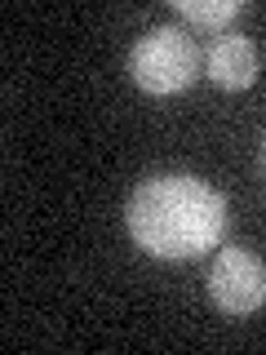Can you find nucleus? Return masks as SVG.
Returning <instances> with one entry per match:
<instances>
[{
	"mask_svg": "<svg viewBox=\"0 0 266 355\" xmlns=\"http://www.w3.org/2000/svg\"><path fill=\"white\" fill-rule=\"evenodd\" d=\"M125 227L151 258H200L227 231V200L195 173H155L129 196Z\"/></svg>",
	"mask_w": 266,
	"mask_h": 355,
	"instance_id": "obj_1",
	"label": "nucleus"
},
{
	"mask_svg": "<svg viewBox=\"0 0 266 355\" xmlns=\"http://www.w3.org/2000/svg\"><path fill=\"white\" fill-rule=\"evenodd\" d=\"M195 67H200L195 40L182 27H173V22L147 27L138 36V44L129 49V76L138 80V89H147L155 98L182 94L195 80Z\"/></svg>",
	"mask_w": 266,
	"mask_h": 355,
	"instance_id": "obj_2",
	"label": "nucleus"
},
{
	"mask_svg": "<svg viewBox=\"0 0 266 355\" xmlns=\"http://www.w3.org/2000/svg\"><path fill=\"white\" fill-rule=\"evenodd\" d=\"M209 297H213L218 311L227 315H253V311L266 306V262L258 253L240 249H222L213 266H209Z\"/></svg>",
	"mask_w": 266,
	"mask_h": 355,
	"instance_id": "obj_3",
	"label": "nucleus"
},
{
	"mask_svg": "<svg viewBox=\"0 0 266 355\" xmlns=\"http://www.w3.org/2000/svg\"><path fill=\"white\" fill-rule=\"evenodd\" d=\"M204 71H209V80L222 85V89H249L253 80H258V49H253L249 36L227 31V36H218L213 44H209Z\"/></svg>",
	"mask_w": 266,
	"mask_h": 355,
	"instance_id": "obj_4",
	"label": "nucleus"
},
{
	"mask_svg": "<svg viewBox=\"0 0 266 355\" xmlns=\"http://www.w3.org/2000/svg\"><path fill=\"white\" fill-rule=\"evenodd\" d=\"M240 0H177V14L195 27H209V31H222L231 18H240Z\"/></svg>",
	"mask_w": 266,
	"mask_h": 355,
	"instance_id": "obj_5",
	"label": "nucleus"
},
{
	"mask_svg": "<svg viewBox=\"0 0 266 355\" xmlns=\"http://www.w3.org/2000/svg\"><path fill=\"white\" fill-rule=\"evenodd\" d=\"M262 169H266V138H262Z\"/></svg>",
	"mask_w": 266,
	"mask_h": 355,
	"instance_id": "obj_6",
	"label": "nucleus"
}]
</instances>
